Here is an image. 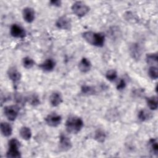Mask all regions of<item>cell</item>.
I'll return each mask as SVG.
<instances>
[{
  "label": "cell",
  "instance_id": "7a4b0ae2",
  "mask_svg": "<svg viewBox=\"0 0 158 158\" xmlns=\"http://www.w3.org/2000/svg\"><path fill=\"white\" fill-rule=\"evenodd\" d=\"M83 120L77 116H71L65 122V127L67 131L72 134L78 133L83 127Z\"/></svg>",
  "mask_w": 158,
  "mask_h": 158
},
{
  "label": "cell",
  "instance_id": "52a82bcc",
  "mask_svg": "<svg viewBox=\"0 0 158 158\" xmlns=\"http://www.w3.org/2000/svg\"><path fill=\"white\" fill-rule=\"evenodd\" d=\"M56 27L62 30H69L72 27V22L70 18L64 15L60 17L56 22Z\"/></svg>",
  "mask_w": 158,
  "mask_h": 158
},
{
  "label": "cell",
  "instance_id": "83f0119b",
  "mask_svg": "<svg viewBox=\"0 0 158 158\" xmlns=\"http://www.w3.org/2000/svg\"><path fill=\"white\" fill-rule=\"evenodd\" d=\"M125 86H126L125 81L123 79H121L117 85V89L118 90H122V89H123L125 88Z\"/></svg>",
  "mask_w": 158,
  "mask_h": 158
},
{
  "label": "cell",
  "instance_id": "603a6c76",
  "mask_svg": "<svg viewBox=\"0 0 158 158\" xmlns=\"http://www.w3.org/2000/svg\"><path fill=\"white\" fill-rule=\"evenodd\" d=\"M106 138V133L101 130H98L96 132H95V135H94V139L99 142V143H103L105 140Z\"/></svg>",
  "mask_w": 158,
  "mask_h": 158
},
{
  "label": "cell",
  "instance_id": "30bf717a",
  "mask_svg": "<svg viewBox=\"0 0 158 158\" xmlns=\"http://www.w3.org/2000/svg\"><path fill=\"white\" fill-rule=\"evenodd\" d=\"M9 78L14 83L17 84L21 78V73L15 67H10L7 72Z\"/></svg>",
  "mask_w": 158,
  "mask_h": 158
},
{
  "label": "cell",
  "instance_id": "484cf974",
  "mask_svg": "<svg viewBox=\"0 0 158 158\" xmlns=\"http://www.w3.org/2000/svg\"><path fill=\"white\" fill-rule=\"evenodd\" d=\"M81 93L84 94H87V95H90V94H94V93H96L95 89L91 86H88V85H83L82 86L81 88Z\"/></svg>",
  "mask_w": 158,
  "mask_h": 158
},
{
  "label": "cell",
  "instance_id": "8992f818",
  "mask_svg": "<svg viewBox=\"0 0 158 158\" xmlns=\"http://www.w3.org/2000/svg\"><path fill=\"white\" fill-rule=\"evenodd\" d=\"M45 122L48 125L51 127H56L59 125L62 122V117L59 114L52 113L48 115L45 117Z\"/></svg>",
  "mask_w": 158,
  "mask_h": 158
},
{
  "label": "cell",
  "instance_id": "ac0fdd59",
  "mask_svg": "<svg viewBox=\"0 0 158 158\" xmlns=\"http://www.w3.org/2000/svg\"><path fill=\"white\" fill-rule=\"evenodd\" d=\"M19 134L21 138L25 140H28L31 137V131L27 127H22L19 131Z\"/></svg>",
  "mask_w": 158,
  "mask_h": 158
},
{
  "label": "cell",
  "instance_id": "7c38bea8",
  "mask_svg": "<svg viewBox=\"0 0 158 158\" xmlns=\"http://www.w3.org/2000/svg\"><path fill=\"white\" fill-rule=\"evenodd\" d=\"M56 65V63L52 59H47L43 63L39 65V67L44 72L52 71Z\"/></svg>",
  "mask_w": 158,
  "mask_h": 158
},
{
  "label": "cell",
  "instance_id": "ba28073f",
  "mask_svg": "<svg viewBox=\"0 0 158 158\" xmlns=\"http://www.w3.org/2000/svg\"><path fill=\"white\" fill-rule=\"evenodd\" d=\"M10 33L12 36L16 38H23L26 36L25 29L17 24H13L10 27Z\"/></svg>",
  "mask_w": 158,
  "mask_h": 158
},
{
  "label": "cell",
  "instance_id": "ffe728a7",
  "mask_svg": "<svg viewBox=\"0 0 158 158\" xmlns=\"http://www.w3.org/2000/svg\"><path fill=\"white\" fill-rule=\"evenodd\" d=\"M157 59H158V56H157V53H149L146 54V60L148 64L153 65V64H157Z\"/></svg>",
  "mask_w": 158,
  "mask_h": 158
},
{
  "label": "cell",
  "instance_id": "4316f807",
  "mask_svg": "<svg viewBox=\"0 0 158 158\" xmlns=\"http://www.w3.org/2000/svg\"><path fill=\"white\" fill-rule=\"evenodd\" d=\"M117 77V73L115 70H109L106 73V78L110 81H113Z\"/></svg>",
  "mask_w": 158,
  "mask_h": 158
},
{
  "label": "cell",
  "instance_id": "cb8c5ba5",
  "mask_svg": "<svg viewBox=\"0 0 158 158\" xmlns=\"http://www.w3.org/2000/svg\"><path fill=\"white\" fill-rule=\"evenodd\" d=\"M148 75L152 80H156L158 77L157 67L156 66H151L148 69Z\"/></svg>",
  "mask_w": 158,
  "mask_h": 158
},
{
  "label": "cell",
  "instance_id": "d6986e66",
  "mask_svg": "<svg viewBox=\"0 0 158 158\" xmlns=\"http://www.w3.org/2000/svg\"><path fill=\"white\" fill-rule=\"evenodd\" d=\"M147 104L149 108L151 110H155L157 109V96H151L146 99Z\"/></svg>",
  "mask_w": 158,
  "mask_h": 158
},
{
  "label": "cell",
  "instance_id": "6da1fadb",
  "mask_svg": "<svg viewBox=\"0 0 158 158\" xmlns=\"http://www.w3.org/2000/svg\"><path fill=\"white\" fill-rule=\"evenodd\" d=\"M82 36L83 39L91 45L99 48L104 46L105 37L102 33L88 31L83 33Z\"/></svg>",
  "mask_w": 158,
  "mask_h": 158
},
{
  "label": "cell",
  "instance_id": "7402d4cb",
  "mask_svg": "<svg viewBox=\"0 0 158 158\" xmlns=\"http://www.w3.org/2000/svg\"><path fill=\"white\" fill-rule=\"evenodd\" d=\"M27 101L32 106H36L40 104V101L38 96L36 94H31L27 98Z\"/></svg>",
  "mask_w": 158,
  "mask_h": 158
},
{
  "label": "cell",
  "instance_id": "5bb4252c",
  "mask_svg": "<svg viewBox=\"0 0 158 158\" xmlns=\"http://www.w3.org/2000/svg\"><path fill=\"white\" fill-rule=\"evenodd\" d=\"M91 68V63L89 59L83 57L78 63V69L83 73H87Z\"/></svg>",
  "mask_w": 158,
  "mask_h": 158
},
{
  "label": "cell",
  "instance_id": "8fae6325",
  "mask_svg": "<svg viewBox=\"0 0 158 158\" xmlns=\"http://www.w3.org/2000/svg\"><path fill=\"white\" fill-rule=\"evenodd\" d=\"M35 11L31 7H27L23 9L22 15L24 20L27 23H31L35 19Z\"/></svg>",
  "mask_w": 158,
  "mask_h": 158
},
{
  "label": "cell",
  "instance_id": "9a60e30c",
  "mask_svg": "<svg viewBox=\"0 0 158 158\" xmlns=\"http://www.w3.org/2000/svg\"><path fill=\"white\" fill-rule=\"evenodd\" d=\"M1 132L2 135L5 136V137H8L11 135L12 132V128L11 125L5 122H2L1 123Z\"/></svg>",
  "mask_w": 158,
  "mask_h": 158
},
{
  "label": "cell",
  "instance_id": "9c48e42d",
  "mask_svg": "<svg viewBox=\"0 0 158 158\" xmlns=\"http://www.w3.org/2000/svg\"><path fill=\"white\" fill-rule=\"evenodd\" d=\"M72 147V143L70 138L64 134L59 136V148L62 151H67Z\"/></svg>",
  "mask_w": 158,
  "mask_h": 158
},
{
  "label": "cell",
  "instance_id": "3957f363",
  "mask_svg": "<svg viewBox=\"0 0 158 158\" xmlns=\"http://www.w3.org/2000/svg\"><path fill=\"white\" fill-rule=\"evenodd\" d=\"M20 146V142L17 139H11L8 143V151L6 153V157L12 158L20 157L21 153L19 149Z\"/></svg>",
  "mask_w": 158,
  "mask_h": 158
},
{
  "label": "cell",
  "instance_id": "e0dca14e",
  "mask_svg": "<svg viewBox=\"0 0 158 158\" xmlns=\"http://www.w3.org/2000/svg\"><path fill=\"white\" fill-rule=\"evenodd\" d=\"M152 117V113L146 109H141L138 114V119L141 122H146L150 120Z\"/></svg>",
  "mask_w": 158,
  "mask_h": 158
},
{
  "label": "cell",
  "instance_id": "44dd1931",
  "mask_svg": "<svg viewBox=\"0 0 158 158\" xmlns=\"http://www.w3.org/2000/svg\"><path fill=\"white\" fill-rule=\"evenodd\" d=\"M35 61L33 59L30 57H25L22 59V64L23 66L27 69H31L35 65Z\"/></svg>",
  "mask_w": 158,
  "mask_h": 158
},
{
  "label": "cell",
  "instance_id": "2e32d148",
  "mask_svg": "<svg viewBox=\"0 0 158 158\" xmlns=\"http://www.w3.org/2000/svg\"><path fill=\"white\" fill-rule=\"evenodd\" d=\"M130 55L135 59H139L141 54V50L138 44H133L130 48Z\"/></svg>",
  "mask_w": 158,
  "mask_h": 158
},
{
  "label": "cell",
  "instance_id": "5b68a950",
  "mask_svg": "<svg viewBox=\"0 0 158 158\" xmlns=\"http://www.w3.org/2000/svg\"><path fill=\"white\" fill-rule=\"evenodd\" d=\"M20 109L17 105H10L4 107V114L9 121H14L19 115Z\"/></svg>",
  "mask_w": 158,
  "mask_h": 158
},
{
  "label": "cell",
  "instance_id": "d4e9b609",
  "mask_svg": "<svg viewBox=\"0 0 158 158\" xmlns=\"http://www.w3.org/2000/svg\"><path fill=\"white\" fill-rule=\"evenodd\" d=\"M149 145L150 149L151 152L156 154L157 155L158 153V145H157V142L156 139H151L149 141Z\"/></svg>",
  "mask_w": 158,
  "mask_h": 158
},
{
  "label": "cell",
  "instance_id": "277c9868",
  "mask_svg": "<svg viewBox=\"0 0 158 158\" xmlns=\"http://www.w3.org/2000/svg\"><path fill=\"white\" fill-rule=\"evenodd\" d=\"M71 9L72 12L78 17H82L85 16L89 11V7L82 1H77L74 2Z\"/></svg>",
  "mask_w": 158,
  "mask_h": 158
},
{
  "label": "cell",
  "instance_id": "f1b7e54d",
  "mask_svg": "<svg viewBox=\"0 0 158 158\" xmlns=\"http://www.w3.org/2000/svg\"><path fill=\"white\" fill-rule=\"evenodd\" d=\"M49 3L52 6H54L56 7H59L61 5V1L59 0H52V1H51Z\"/></svg>",
  "mask_w": 158,
  "mask_h": 158
},
{
  "label": "cell",
  "instance_id": "4fadbf2b",
  "mask_svg": "<svg viewBox=\"0 0 158 158\" xmlns=\"http://www.w3.org/2000/svg\"><path fill=\"white\" fill-rule=\"evenodd\" d=\"M49 101L53 107H57L62 102V96L59 92H53L49 97Z\"/></svg>",
  "mask_w": 158,
  "mask_h": 158
}]
</instances>
